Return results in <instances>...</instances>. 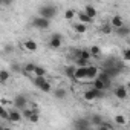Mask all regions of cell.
<instances>
[{"label":"cell","instance_id":"cell-1","mask_svg":"<svg viewBox=\"0 0 130 130\" xmlns=\"http://www.w3.org/2000/svg\"><path fill=\"white\" fill-rule=\"evenodd\" d=\"M38 14H40L41 17H46V19L52 20V19L57 17L58 9H57V6H54V5H43V6L38 8Z\"/></svg>","mask_w":130,"mask_h":130},{"label":"cell","instance_id":"cell-2","mask_svg":"<svg viewBox=\"0 0 130 130\" xmlns=\"http://www.w3.org/2000/svg\"><path fill=\"white\" fill-rule=\"evenodd\" d=\"M103 92H104V90H100V89H96V87H92V89H89V90H86V92L83 93V98H84L86 101H95V100L104 96Z\"/></svg>","mask_w":130,"mask_h":130},{"label":"cell","instance_id":"cell-3","mask_svg":"<svg viewBox=\"0 0 130 130\" xmlns=\"http://www.w3.org/2000/svg\"><path fill=\"white\" fill-rule=\"evenodd\" d=\"M32 26L37 28V29L44 31V29H49V26H51V20L46 19V17H41V15H40V17L32 19Z\"/></svg>","mask_w":130,"mask_h":130},{"label":"cell","instance_id":"cell-4","mask_svg":"<svg viewBox=\"0 0 130 130\" xmlns=\"http://www.w3.org/2000/svg\"><path fill=\"white\" fill-rule=\"evenodd\" d=\"M61 43H63V35H61L60 32H54V34L51 35L47 44H49L51 49H58V47H61Z\"/></svg>","mask_w":130,"mask_h":130},{"label":"cell","instance_id":"cell-5","mask_svg":"<svg viewBox=\"0 0 130 130\" xmlns=\"http://www.w3.org/2000/svg\"><path fill=\"white\" fill-rule=\"evenodd\" d=\"M12 106L17 107V109H20V110H23V109L28 106L26 96H25V95H15V98H14V101H12Z\"/></svg>","mask_w":130,"mask_h":130},{"label":"cell","instance_id":"cell-6","mask_svg":"<svg viewBox=\"0 0 130 130\" xmlns=\"http://www.w3.org/2000/svg\"><path fill=\"white\" fill-rule=\"evenodd\" d=\"M90 125H92L90 118H89V119H86V118H78V119L74 122V127L78 128V130H86V128H89Z\"/></svg>","mask_w":130,"mask_h":130},{"label":"cell","instance_id":"cell-7","mask_svg":"<svg viewBox=\"0 0 130 130\" xmlns=\"http://www.w3.org/2000/svg\"><path fill=\"white\" fill-rule=\"evenodd\" d=\"M22 118H23V112H20V109L14 107L9 110V121L11 122H20Z\"/></svg>","mask_w":130,"mask_h":130},{"label":"cell","instance_id":"cell-8","mask_svg":"<svg viewBox=\"0 0 130 130\" xmlns=\"http://www.w3.org/2000/svg\"><path fill=\"white\" fill-rule=\"evenodd\" d=\"M113 95H115V98H118V100H125L127 98V95H128V89L127 87H124V86H118L115 90H113Z\"/></svg>","mask_w":130,"mask_h":130},{"label":"cell","instance_id":"cell-9","mask_svg":"<svg viewBox=\"0 0 130 130\" xmlns=\"http://www.w3.org/2000/svg\"><path fill=\"white\" fill-rule=\"evenodd\" d=\"M110 25H112V28L113 29H116V28H121V26H124L125 23H124V19H122V15H112L110 17Z\"/></svg>","mask_w":130,"mask_h":130},{"label":"cell","instance_id":"cell-10","mask_svg":"<svg viewBox=\"0 0 130 130\" xmlns=\"http://www.w3.org/2000/svg\"><path fill=\"white\" fill-rule=\"evenodd\" d=\"M100 74V68L93 66V64H89L87 66V80H95Z\"/></svg>","mask_w":130,"mask_h":130},{"label":"cell","instance_id":"cell-11","mask_svg":"<svg viewBox=\"0 0 130 130\" xmlns=\"http://www.w3.org/2000/svg\"><path fill=\"white\" fill-rule=\"evenodd\" d=\"M75 80H87V68L77 66V71H75Z\"/></svg>","mask_w":130,"mask_h":130},{"label":"cell","instance_id":"cell-12","mask_svg":"<svg viewBox=\"0 0 130 130\" xmlns=\"http://www.w3.org/2000/svg\"><path fill=\"white\" fill-rule=\"evenodd\" d=\"M75 71H77V64H68L64 68V75L71 80H75Z\"/></svg>","mask_w":130,"mask_h":130},{"label":"cell","instance_id":"cell-13","mask_svg":"<svg viewBox=\"0 0 130 130\" xmlns=\"http://www.w3.org/2000/svg\"><path fill=\"white\" fill-rule=\"evenodd\" d=\"M23 47H25L26 51H29V52H35V51L38 49V44H37V41H34V40H25V41H23Z\"/></svg>","mask_w":130,"mask_h":130},{"label":"cell","instance_id":"cell-14","mask_svg":"<svg viewBox=\"0 0 130 130\" xmlns=\"http://www.w3.org/2000/svg\"><path fill=\"white\" fill-rule=\"evenodd\" d=\"M115 34H116L118 37H128V35H130V26L124 25V26H121V28H116V29H115Z\"/></svg>","mask_w":130,"mask_h":130},{"label":"cell","instance_id":"cell-15","mask_svg":"<svg viewBox=\"0 0 130 130\" xmlns=\"http://www.w3.org/2000/svg\"><path fill=\"white\" fill-rule=\"evenodd\" d=\"M77 17H78V22H81V23H93V19L90 17V15H87L84 11H81V12H78L77 14Z\"/></svg>","mask_w":130,"mask_h":130},{"label":"cell","instance_id":"cell-16","mask_svg":"<svg viewBox=\"0 0 130 130\" xmlns=\"http://www.w3.org/2000/svg\"><path fill=\"white\" fill-rule=\"evenodd\" d=\"M96 78H100L101 81H104L107 86H110V83H112V81H110V80H112V77H110L106 71H103V69L100 71V74H98V77H96Z\"/></svg>","mask_w":130,"mask_h":130},{"label":"cell","instance_id":"cell-17","mask_svg":"<svg viewBox=\"0 0 130 130\" xmlns=\"http://www.w3.org/2000/svg\"><path fill=\"white\" fill-rule=\"evenodd\" d=\"M66 95H68V92H66V89H63V87H58V89L54 90V98H57V100H64Z\"/></svg>","mask_w":130,"mask_h":130},{"label":"cell","instance_id":"cell-18","mask_svg":"<svg viewBox=\"0 0 130 130\" xmlns=\"http://www.w3.org/2000/svg\"><path fill=\"white\" fill-rule=\"evenodd\" d=\"M83 11H84L87 15H90L92 19H95V17L98 15V11H96V8H95V6H92V5H86Z\"/></svg>","mask_w":130,"mask_h":130},{"label":"cell","instance_id":"cell-19","mask_svg":"<svg viewBox=\"0 0 130 130\" xmlns=\"http://www.w3.org/2000/svg\"><path fill=\"white\" fill-rule=\"evenodd\" d=\"M46 81H47V80L44 78V75H35V78L32 80V84H34L35 87H38V89H40Z\"/></svg>","mask_w":130,"mask_h":130},{"label":"cell","instance_id":"cell-20","mask_svg":"<svg viewBox=\"0 0 130 130\" xmlns=\"http://www.w3.org/2000/svg\"><path fill=\"white\" fill-rule=\"evenodd\" d=\"M22 112H23V118H25V119H29V118H31L35 112H38V110H37L35 107H25Z\"/></svg>","mask_w":130,"mask_h":130},{"label":"cell","instance_id":"cell-21","mask_svg":"<svg viewBox=\"0 0 130 130\" xmlns=\"http://www.w3.org/2000/svg\"><path fill=\"white\" fill-rule=\"evenodd\" d=\"M74 29H75L78 34H84V32H87V26H86V23H81V22L74 23Z\"/></svg>","mask_w":130,"mask_h":130},{"label":"cell","instance_id":"cell-22","mask_svg":"<svg viewBox=\"0 0 130 130\" xmlns=\"http://www.w3.org/2000/svg\"><path fill=\"white\" fill-rule=\"evenodd\" d=\"M103 121H104V119H103L101 115H92V116H90V122H92V125H95V127H100Z\"/></svg>","mask_w":130,"mask_h":130},{"label":"cell","instance_id":"cell-23","mask_svg":"<svg viewBox=\"0 0 130 130\" xmlns=\"http://www.w3.org/2000/svg\"><path fill=\"white\" fill-rule=\"evenodd\" d=\"M93 87H96V89H100V90H106L109 86H107L104 81H101L100 78H95V80H93Z\"/></svg>","mask_w":130,"mask_h":130},{"label":"cell","instance_id":"cell-24","mask_svg":"<svg viewBox=\"0 0 130 130\" xmlns=\"http://www.w3.org/2000/svg\"><path fill=\"white\" fill-rule=\"evenodd\" d=\"M35 66H37V64H34V63H26L23 66V74H34Z\"/></svg>","mask_w":130,"mask_h":130},{"label":"cell","instance_id":"cell-25","mask_svg":"<svg viewBox=\"0 0 130 130\" xmlns=\"http://www.w3.org/2000/svg\"><path fill=\"white\" fill-rule=\"evenodd\" d=\"M113 119H115V124H116V125H125V124H127V118H125L124 115H116Z\"/></svg>","mask_w":130,"mask_h":130},{"label":"cell","instance_id":"cell-26","mask_svg":"<svg viewBox=\"0 0 130 130\" xmlns=\"http://www.w3.org/2000/svg\"><path fill=\"white\" fill-rule=\"evenodd\" d=\"M8 80H9V72L6 69H2V71H0V83L5 84Z\"/></svg>","mask_w":130,"mask_h":130},{"label":"cell","instance_id":"cell-27","mask_svg":"<svg viewBox=\"0 0 130 130\" xmlns=\"http://www.w3.org/2000/svg\"><path fill=\"white\" fill-rule=\"evenodd\" d=\"M75 64H77V66L87 68V66H89V60H87V58H83V57H80V58H77V60H75Z\"/></svg>","mask_w":130,"mask_h":130},{"label":"cell","instance_id":"cell-28","mask_svg":"<svg viewBox=\"0 0 130 130\" xmlns=\"http://www.w3.org/2000/svg\"><path fill=\"white\" fill-rule=\"evenodd\" d=\"M90 52H92V57L93 58H100L101 57V49L98 46H92L90 47Z\"/></svg>","mask_w":130,"mask_h":130},{"label":"cell","instance_id":"cell-29","mask_svg":"<svg viewBox=\"0 0 130 130\" xmlns=\"http://www.w3.org/2000/svg\"><path fill=\"white\" fill-rule=\"evenodd\" d=\"M74 15H75L74 8H69V9L64 11V19H66V20H72V19H74Z\"/></svg>","mask_w":130,"mask_h":130},{"label":"cell","instance_id":"cell-30","mask_svg":"<svg viewBox=\"0 0 130 130\" xmlns=\"http://www.w3.org/2000/svg\"><path fill=\"white\" fill-rule=\"evenodd\" d=\"M40 90L41 92H44V93H49V92H52V86H51V83L49 81H46L41 87H40Z\"/></svg>","mask_w":130,"mask_h":130},{"label":"cell","instance_id":"cell-31","mask_svg":"<svg viewBox=\"0 0 130 130\" xmlns=\"http://www.w3.org/2000/svg\"><path fill=\"white\" fill-rule=\"evenodd\" d=\"M113 127H115V125H113L112 122H107V121H103V122H101V125H100L98 128H100V130H106V128H109V130H112Z\"/></svg>","mask_w":130,"mask_h":130},{"label":"cell","instance_id":"cell-32","mask_svg":"<svg viewBox=\"0 0 130 130\" xmlns=\"http://www.w3.org/2000/svg\"><path fill=\"white\" fill-rule=\"evenodd\" d=\"M0 116H2L3 119H8V121H9V112H8L5 107H0Z\"/></svg>","mask_w":130,"mask_h":130},{"label":"cell","instance_id":"cell-33","mask_svg":"<svg viewBox=\"0 0 130 130\" xmlns=\"http://www.w3.org/2000/svg\"><path fill=\"white\" fill-rule=\"evenodd\" d=\"M101 32H103V34H106V35L112 32V25H110V22H109L107 25H104V26L101 28Z\"/></svg>","mask_w":130,"mask_h":130},{"label":"cell","instance_id":"cell-34","mask_svg":"<svg viewBox=\"0 0 130 130\" xmlns=\"http://www.w3.org/2000/svg\"><path fill=\"white\" fill-rule=\"evenodd\" d=\"M35 75H46V69L43 66H35V71H34Z\"/></svg>","mask_w":130,"mask_h":130},{"label":"cell","instance_id":"cell-35","mask_svg":"<svg viewBox=\"0 0 130 130\" xmlns=\"http://www.w3.org/2000/svg\"><path fill=\"white\" fill-rule=\"evenodd\" d=\"M11 69H12V72H23V66H20V64H17V63L11 64Z\"/></svg>","mask_w":130,"mask_h":130},{"label":"cell","instance_id":"cell-36","mask_svg":"<svg viewBox=\"0 0 130 130\" xmlns=\"http://www.w3.org/2000/svg\"><path fill=\"white\" fill-rule=\"evenodd\" d=\"M81 57L89 60V58L92 57V52H90V49H81Z\"/></svg>","mask_w":130,"mask_h":130},{"label":"cell","instance_id":"cell-37","mask_svg":"<svg viewBox=\"0 0 130 130\" xmlns=\"http://www.w3.org/2000/svg\"><path fill=\"white\" fill-rule=\"evenodd\" d=\"M122 60L124 61H130V47L122 51Z\"/></svg>","mask_w":130,"mask_h":130},{"label":"cell","instance_id":"cell-38","mask_svg":"<svg viewBox=\"0 0 130 130\" xmlns=\"http://www.w3.org/2000/svg\"><path fill=\"white\" fill-rule=\"evenodd\" d=\"M3 51H5V54H11V52H14V46L12 44H6Z\"/></svg>","mask_w":130,"mask_h":130},{"label":"cell","instance_id":"cell-39","mask_svg":"<svg viewBox=\"0 0 130 130\" xmlns=\"http://www.w3.org/2000/svg\"><path fill=\"white\" fill-rule=\"evenodd\" d=\"M38 118H40V115H38V112H35V113L29 118V121H31V122H38Z\"/></svg>","mask_w":130,"mask_h":130},{"label":"cell","instance_id":"cell-40","mask_svg":"<svg viewBox=\"0 0 130 130\" xmlns=\"http://www.w3.org/2000/svg\"><path fill=\"white\" fill-rule=\"evenodd\" d=\"M11 3H12V0H2V5L3 6H9Z\"/></svg>","mask_w":130,"mask_h":130},{"label":"cell","instance_id":"cell-41","mask_svg":"<svg viewBox=\"0 0 130 130\" xmlns=\"http://www.w3.org/2000/svg\"><path fill=\"white\" fill-rule=\"evenodd\" d=\"M127 89H128V90H130V81H128V83H127Z\"/></svg>","mask_w":130,"mask_h":130},{"label":"cell","instance_id":"cell-42","mask_svg":"<svg viewBox=\"0 0 130 130\" xmlns=\"http://www.w3.org/2000/svg\"><path fill=\"white\" fill-rule=\"evenodd\" d=\"M128 127H130V121H128Z\"/></svg>","mask_w":130,"mask_h":130}]
</instances>
